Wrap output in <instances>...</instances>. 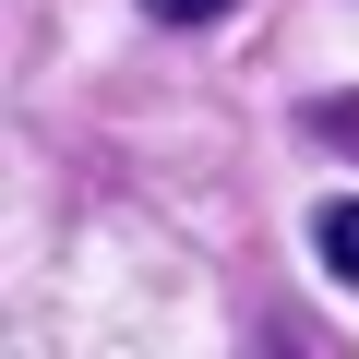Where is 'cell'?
Wrapping results in <instances>:
<instances>
[{
    "mask_svg": "<svg viewBox=\"0 0 359 359\" xmlns=\"http://www.w3.org/2000/svg\"><path fill=\"white\" fill-rule=\"evenodd\" d=\"M311 264H323V276L359 299V192H335V204L311 216Z\"/></svg>",
    "mask_w": 359,
    "mask_h": 359,
    "instance_id": "1",
    "label": "cell"
},
{
    "mask_svg": "<svg viewBox=\"0 0 359 359\" xmlns=\"http://www.w3.org/2000/svg\"><path fill=\"white\" fill-rule=\"evenodd\" d=\"M144 13H156V25H216L228 0H144Z\"/></svg>",
    "mask_w": 359,
    "mask_h": 359,
    "instance_id": "2",
    "label": "cell"
}]
</instances>
